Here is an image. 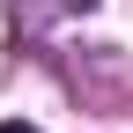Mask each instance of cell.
<instances>
[{
	"mask_svg": "<svg viewBox=\"0 0 133 133\" xmlns=\"http://www.w3.org/2000/svg\"><path fill=\"white\" fill-rule=\"evenodd\" d=\"M0 133H37V126H22V118H0Z\"/></svg>",
	"mask_w": 133,
	"mask_h": 133,
	"instance_id": "6da1fadb",
	"label": "cell"
}]
</instances>
